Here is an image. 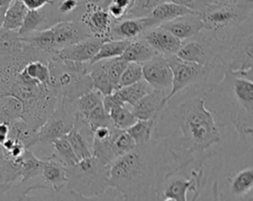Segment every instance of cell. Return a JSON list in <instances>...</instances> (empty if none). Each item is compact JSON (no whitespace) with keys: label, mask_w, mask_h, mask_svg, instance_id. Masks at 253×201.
<instances>
[{"label":"cell","mask_w":253,"mask_h":201,"mask_svg":"<svg viewBox=\"0 0 253 201\" xmlns=\"http://www.w3.org/2000/svg\"><path fill=\"white\" fill-rule=\"evenodd\" d=\"M181 170L167 141L152 137L110 165L109 185L120 192L123 201H160L164 180Z\"/></svg>","instance_id":"1"},{"label":"cell","mask_w":253,"mask_h":201,"mask_svg":"<svg viewBox=\"0 0 253 201\" xmlns=\"http://www.w3.org/2000/svg\"><path fill=\"white\" fill-rule=\"evenodd\" d=\"M159 118L168 120L181 132L176 137L162 138L179 160L182 170L190 164L195 168H203L205 161L213 156L211 148L220 142V133L204 97L187 99L173 107L166 105Z\"/></svg>","instance_id":"2"},{"label":"cell","mask_w":253,"mask_h":201,"mask_svg":"<svg viewBox=\"0 0 253 201\" xmlns=\"http://www.w3.org/2000/svg\"><path fill=\"white\" fill-rule=\"evenodd\" d=\"M25 43L22 52L0 56V96L12 95L19 99L23 103L22 119L38 130L53 112L58 97L50 85L34 81L23 71L28 61L47 57L44 52Z\"/></svg>","instance_id":"3"},{"label":"cell","mask_w":253,"mask_h":201,"mask_svg":"<svg viewBox=\"0 0 253 201\" xmlns=\"http://www.w3.org/2000/svg\"><path fill=\"white\" fill-rule=\"evenodd\" d=\"M223 79L209 92L217 96L220 108L244 142H251L253 135V83L239 78L224 67Z\"/></svg>","instance_id":"4"},{"label":"cell","mask_w":253,"mask_h":201,"mask_svg":"<svg viewBox=\"0 0 253 201\" xmlns=\"http://www.w3.org/2000/svg\"><path fill=\"white\" fill-rule=\"evenodd\" d=\"M49 85L58 99L64 98L71 102L93 89L92 81L87 73L89 63L62 60L51 55L47 60Z\"/></svg>","instance_id":"5"},{"label":"cell","mask_w":253,"mask_h":201,"mask_svg":"<svg viewBox=\"0 0 253 201\" xmlns=\"http://www.w3.org/2000/svg\"><path fill=\"white\" fill-rule=\"evenodd\" d=\"M253 8L246 6L240 0L209 4L200 13L206 32L219 40H224L235 29L252 19Z\"/></svg>","instance_id":"6"},{"label":"cell","mask_w":253,"mask_h":201,"mask_svg":"<svg viewBox=\"0 0 253 201\" xmlns=\"http://www.w3.org/2000/svg\"><path fill=\"white\" fill-rule=\"evenodd\" d=\"M110 166L99 162L93 156L66 168V190L90 197L103 193L109 185Z\"/></svg>","instance_id":"7"},{"label":"cell","mask_w":253,"mask_h":201,"mask_svg":"<svg viewBox=\"0 0 253 201\" xmlns=\"http://www.w3.org/2000/svg\"><path fill=\"white\" fill-rule=\"evenodd\" d=\"M165 59L172 72V87L165 98L166 104L184 89L206 82L214 68V65H200L182 60L175 54L167 56Z\"/></svg>","instance_id":"8"},{"label":"cell","mask_w":253,"mask_h":201,"mask_svg":"<svg viewBox=\"0 0 253 201\" xmlns=\"http://www.w3.org/2000/svg\"><path fill=\"white\" fill-rule=\"evenodd\" d=\"M221 42L211 34L202 30L196 35L182 41L175 55L182 60L200 65H214L219 58Z\"/></svg>","instance_id":"9"},{"label":"cell","mask_w":253,"mask_h":201,"mask_svg":"<svg viewBox=\"0 0 253 201\" xmlns=\"http://www.w3.org/2000/svg\"><path fill=\"white\" fill-rule=\"evenodd\" d=\"M75 113V102L59 98L51 115L37 130V145L51 146L53 140L66 135L73 127Z\"/></svg>","instance_id":"10"},{"label":"cell","mask_w":253,"mask_h":201,"mask_svg":"<svg viewBox=\"0 0 253 201\" xmlns=\"http://www.w3.org/2000/svg\"><path fill=\"white\" fill-rule=\"evenodd\" d=\"M204 168H193L191 170V177L185 178L182 175L170 174L162 183L160 189V201L163 198H173L176 201H188L187 193L189 191L194 192L198 181L203 178Z\"/></svg>","instance_id":"11"},{"label":"cell","mask_w":253,"mask_h":201,"mask_svg":"<svg viewBox=\"0 0 253 201\" xmlns=\"http://www.w3.org/2000/svg\"><path fill=\"white\" fill-rule=\"evenodd\" d=\"M142 79L152 90L169 93L172 87V72L164 56L156 54L141 64Z\"/></svg>","instance_id":"12"},{"label":"cell","mask_w":253,"mask_h":201,"mask_svg":"<svg viewBox=\"0 0 253 201\" xmlns=\"http://www.w3.org/2000/svg\"><path fill=\"white\" fill-rule=\"evenodd\" d=\"M49 29L52 34L55 52L92 36L85 25L79 20L60 21L51 25Z\"/></svg>","instance_id":"13"},{"label":"cell","mask_w":253,"mask_h":201,"mask_svg":"<svg viewBox=\"0 0 253 201\" xmlns=\"http://www.w3.org/2000/svg\"><path fill=\"white\" fill-rule=\"evenodd\" d=\"M157 26H159V24L150 16L140 18L126 17L113 22L109 39L132 40L141 37L145 32Z\"/></svg>","instance_id":"14"},{"label":"cell","mask_w":253,"mask_h":201,"mask_svg":"<svg viewBox=\"0 0 253 201\" xmlns=\"http://www.w3.org/2000/svg\"><path fill=\"white\" fill-rule=\"evenodd\" d=\"M79 21L85 25L92 36L109 40L114 21L105 8L94 4H85Z\"/></svg>","instance_id":"15"},{"label":"cell","mask_w":253,"mask_h":201,"mask_svg":"<svg viewBox=\"0 0 253 201\" xmlns=\"http://www.w3.org/2000/svg\"><path fill=\"white\" fill-rule=\"evenodd\" d=\"M104 41L105 39L90 36L84 40L61 48L53 55L62 60H69L79 63H90Z\"/></svg>","instance_id":"16"},{"label":"cell","mask_w":253,"mask_h":201,"mask_svg":"<svg viewBox=\"0 0 253 201\" xmlns=\"http://www.w3.org/2000/svg\"><path fill=\"white\" fill-rule=\"evenodd\" d=\"M168 93L159 90H151L130 107L136 119H159L164 107L167 105L165 98Z\"/></svg>","instance_id":"17"},{"label":"cell","mask_w":253,"mask_h":201,"mask_svg":"<svg viewBox=\"0 0 253 201\" xmlns=\"http://www.w3.org/2000/svg\"><path fill=\"white\" fill-rule=\"evenodd\" d=\"M141 37L151 46L156 54L164 57L176 54L182 42L171 33L159 26L149 29Z\"/></svg>","instance_id":"18"},{"label":"cell","mask_w":253,"mask_h":201,"mask_svg":"<svg viewBox=\"0 0 253 201\" xmlns=\"http://www.w3.org/2000/svg\"><path fill=\"white\" fill-rule=\"evenodd\" d=\"M159 27L171 33L181 41L196 35L204 29L201 17L197 13L178 17L174 20L160 24Z\"/></svg>","instance_id":"19"},{"label":"cell","mask_w":253,"mask_h":201,"mask_svg":"<svg viewBox=\"0 0 253 201\" xmlns=\"http://www.w3.org/2000/svg\"><path fill=\"white\" fill-rule=\"evenodd\" d=\"M42 160L43 164L41 172L42 182L48 187L49 190L54 192L62 191L67 182L66 168L58 160H56L53 155L43 158Z\"/></svg>","instance_id":"20"},{"label":"cell","mask_w":253,"mask_h":201,"mask_svg":"<svg viewBox=\"0 0 253 201\" xmlns=\"http://www.w3.org/2000/svg\"><path fill=\"white\" fill-rule=\"evenodd\" d=\"M35 190H49L42 178L36 181H17L11 183H0V201H23L25 197Z\"/></svg>","instance_id":"21"},{"label":"cell","mask_w":253,"mask_h":201,"mask_svg":"<svg viewBox=\"0 0 253 201\" xmlns=\"http://www.w3.org/2000/svg\"><path fill=\"white\" fill-rule=\"evenodd\" d=\"M48 5L40 10H28L21 28L18 30L20 36L30 34L36 31H41L50 27Z\"/></svg>","instance_id":"22"},{"label":"cell","mask_w":253,"mask_h":201,"mask_svg":"<svg viewBox=\"0 0 253 201\" xmlns=\"http://www.w3.org/2000/svg\"><path fill=\"white\" fill-rule=\"evenodd\" d=\"M154 55H156V52L151 46L142 37H138L129 41L121 57L127 63L136 62L142 64Z\"/></svg>","instance_id":"23"},{"label":"cell","mask_w":253,"mask_h":201,"mask_svg":"<svg viewBox=\"0 0 253 201\" xmlns=\"http://www.w3.org/2000/svg\"><path fill=\"white\" fill-rule=\"evenodd\" d=\"M8 137L21 142L26 149H31L37 145V130L33 129L22 118L9 124Z\"/></svg>","instance_id":"24"},{"label":"cell","mask_w":253,"mask_h":201,"mask_svg":"<svg viewBox=\"0 0 253 201\" xmlns=\"http://www.w3.org/2000/svg\"><path fill=\"white\" fill-rule=\"evenodd\" d=\"M195 12L189 10L188 8H185L181 5H178L176 3L170 2V1H164L157 5L152 12L150 13V17L153 18L159 25L171 20H174L178 17L187 15V14H193ZM198 14V13H197Z\"/></svg>","instance_id":"25"},{"label":"cell","mask_w":253,"mask_h":201,"mask_svg":"<svg viewBox=\"0 0 253 201\" xmlns=\"http://www.w3.org/2000/svg\"><path fill=\"white\" fill-rule=\"evenodd\" d=\"M87 73L92 81L93 89L100 92L103 96L109 95L115 91L114 86L112 85L108 74L105 70L102 60H99L94 63H89Z\"/></svg>","instance_id":"26"},{"label":"cell","mask_w":253,"mask_h":201,"mask_svg":"<svg viewBox=\"0 0 253 201\" xmlns=\"http://www.w3.org/2000/svg\"><path fill=\"white\" fill-rule=\"evenodd\" d=\"M151 87L144 81L140 80L134 84L121 87L114 91L120 100L128 106H132L137 100L151 91Z\"/></svg>","instance_id":"27"},{"label":"cell","mask_w":253,"mask_h":201,"mask_svg":"<svg viewBox=\"0 0 253 201\" xmlns=\"http://www.w3.org/2000/svg\"><path fill=\"white\" fill-rule=\"evenodd\" d=\"M43 160L38 158L31 149H26L21 159V180L27 182L41 177Z\"/></svg>","instance_id":"28"},{"label":"cell","mask_w":253,"mask_h":201,"mask_svg":"<svg viewBox=\"0 0 253 201\" xmlns=\"http://www.w3.org/2000/svg\"><path fill=\"white\" fill-rule=\"evenodd\" d=\"M23 103L12 95L0 96V122L10 124L22 118Z\"/></svg>","instance_id":"29"},{"label":"cell","mask_w":253,"mask_h":201,"mask_svg":"<svg viewBox=\"0 0 253 201\" xmlns=\"http://www.w3.org/2000/svg\"><path fill=\"white\" fill-rule=\"evenodd\" d=\"M27 11L28 9L21 0H14L4 12L1 28L8 31L18 32L23 24Z\"/></svg>","instance_id":"30"},{"label":"cell","mask_w":253,"mask_h":201,"mask_svg":"<svg viewBox=\"0 0 253 201\" xmlns=\"http://www.w3.org/2000/svg\"><path fill=\"white\" fill-rule=\"evenodd\" d=\"M25 44L18 32L0 28V56L18 54L23 51Z\"/></svg>","instance_id":"31"},{"label":"cell","mask_w":253,"mask_h":201,"mask_svg":"<svg viewBox=\"0 0 253 201\" xmlns=\"http://www.w3.org/2000/svg\"><path fill=\"white\" fill-rule=\"evenodd\" d=\"M158 119H137L130 127H128L126 131L131 136L136 145L144 144L148 142L153 135L154 129Z\"/></svg>","instance_id":"32"},{"label":"cell","mask_w":253,"mask_h":201,"mask_svg":"<svg viewBox=\"0 0 253 201\" xmlns=\"http://www.w3.org/2000/svg\"><path fill=\"white\" fill-rule=\"evenodd\" d=\"M51 147L53 149V153L51 155H53L54 158L65 168L71 167L79 162L65 135L53 140Z\"/></svg>","instance_id":"33"},{"label":"cell","mask_w":253,"mask_h":201,"mask_svg":"<svg viewBox=\"0 0 253 201\" xmlns=\"http://www.w3.org/2000/svg\"><path fill=\"white\" fill-rule=\"evenodd\" d=\"M129 41L130 40H117V39L105 40L101 44L97 54L90 61V64L97 62L99 60L122 56L123 52L125 51L126 47L129 43Z\"/></svg>","instance_id":"34"},{"label":"cell","mask_w":253,"mask_h":201,"mask_svg":"<svg viewBox=\"0 0 253 201\" xmlns=\"http://www.w3.org/2000/svg\"><path fill=\"white\" fill-rule=\"evenodd\" d=\"M22 69L32 80L44 85H49V70L47 61L42 59H33L28 61Z\"/></svg>","instance_id":"35"},{"label":"cell","mask_w":253,"mask_h":201,"mask_svg":"<svg viewBox=\"0 0 253 201\" xmlns=\"http://www.w3.org/2000/svg\"><path fill=\"white\" fill-rule=\"evenodd\" d=\"M108 113L112 124L121 130H126L137 120L131 112L130 107L126 104L117 106Z\"/></svg>","instance_id":"36"},{"label":"cell","mask_w":253,"mask_h":201,"mask_svg":"<svg viewBox=\"0 0 253 201\" xmlns=\"http://www.w3.org/2000/svg\"><path fill=\"white\" fill-rule=\"evenodd\" d=\"M103 95L95 89L83 94L75 100L76 113L84 117L88 112H90L94 107L103 102Z\"/></svg>","instance_id":"37"},{"label":"cell","mask_w":253,"mask_h":201,"mask_svg":"<svg viewBox=\"0 0 253 201\" xmlns=\"http://www.w3.org/2000/svg\"><path fill=\"white\" fill-rule=\"evenodd\" d=\"M136 144L134 140L126 130L117 129L112 141L113 153L116 160L133 150Z\"/></svg>","instance_id":"38"},{"label":"cell","mask_w":253,"mask_h":201,"mask_svg":"<svg viewBox=\"0 0 253 201\" xmlns=\"http://www.w3.org/2000/svg\"><path fill=\"white\" fill-rule=\"evenodd\" d=\"M102 62L108 74V77L112 85L114 86V89L117 90L119 88L121 75L125 70L126 66L127 65V62L125 59H123L121 56L109 58V59H103Z\"/></svg>","instance_id":"39"},{"label":"cell","mask_w":253,"mask_h":201,"mask_svg":"<svg viewBox=\"0 0 253 201\" xmlns=\"http://www.w3.org/2000/svg\"><path fill=\"white\" fill-rule=\"evenodd\" d=\"M80 116V115H79ZM82 117V116H81ZM92 131L101 126H110L113 125L109 116V113L106 111L103 102L94 107L90 112H88L84 117H82Z\"/></svg>","instance_id":"40"},{"label":"cell","mask_w":253,"mask_h":201,"mask_svg":"<svg viewBox=\"0 0 253 201\" xmlns=\"http://www.w3.org/2000/svg\"><path fill=\"white\" fill-rule=\"evenodd\" d=\"M140 80H143L141 64L136 62H128L121 75L119 88L134 84Z\"/></svg>","instance_id":"41"},{"label":"cell","mask_w":253,"mask_h":201,"mask_svg":"<svg viewBox=\"0 0 253 201\" xmlns=\"http://www.w3.org/2000/svg\"><path fill=\"white\" fill-rule=\"evenodd\" d=\"M167 0H134L133 6L128 11L126 17L140 18L150 15L152 10L160 3Z\"/></svg>","instance_id":"42"},{"label":"cell","mask_w":253,"mask_h":201,"mask_svg":"<svg viewBox=\"0 0 253 201\" xmlns=\"http://www.w3.org/2000/svg\"><path fill=\"white\" fill-rule=\"evenodd\" d=\"M68 192L73 201H123V197L120 194V192H118L116 189L112 187H109L107 190H105L103 193L99 195L90 197H86L69 190Z\"/></svg>","instance_id":"43"},{"label":"cell","mask_w":253,"mask_h":201,"mask_svg":"<svg viewBox=\"0 0 253 201\" xmlns=\"http://www.w3.org/2000/svg\"><path fill=\"white\" fill-rule=\"evenodd\" d=\"M178 5H181L195 13H202L205 8L210 4V0H167Z\"/></svg>","instance_id":"44"},{"label":"cell","mask_w":253,"mask_h":201,"mask_svg":"<svg viewBox=\"0 0 253 201\" xmlns=\"http://www.w3.org/2000/svg\"><path fill=\"white\" fill-rule=\"evenodd\" d=\"M28 10H40L46 5H53L55 0H21Z\"/></svg>","instance_id":"45"},{"label":"cell","mask_w":253,"mask_h":201,"mask_svg":"<svg viewBox=\"0 0 253 201\" xmlns=\"http://www.w3.org/2000/svg\"><path fill=\"white\" fill-rule=\"evenodd\" d=\"M49 192H50L49 197L35 196V195H30L29 193L24 200L26 201H63V199H61V196L59 195L60 192H54L52 190H49Z\"/></svg>","instance_id":"46"},{"label":"cell","mask_w":253,"mask_h":201,"mask_svg":"<svg viewBox=\"0 0 253 201\" xmlns=\"http://www.w3.org/2000/svg\"><path fill=\"white\" fill-rule=\"evenodd\" d=\"M9 134V124L0 122V145L8 138Z\"/></svg>","instance_id":"47"},{"label":"cell","mask_w":253,"mask_h":201,"mask_svg":"<svg viewBox=\"0 0 253 201\" xmlns=\"http://www.w3.org/2000/svg\"><path fill=\"white\" fill-rule=\"evenodd\" d=\"M204 184H205V176H204L203 178H201V179L198 181L197 187H196L195 191L193 192V193H194V195H193V197H192L191 201H197V200H198V198L200 197V195H201V192H202V190H203Z\"/></svg>","instance_id":"48"},{"label":"cell","mask_w":253,"mask_h":201,"mask_svg":"<svg viewBox=\"0 0 253 201\" xmlns=\"http://www.w3.org/2000/svg\"><path fill=\"white\" fill-rule=\"evenodd\" d=\"M212 197H213V200H212V201H222V200L220 199L219 185H218V183H217L216 181L212 184Z\"/></svg>","instance_id":"49"},{"label":"cell","mask_w":253,"mask_h":201,"mask_svg":"<svg viewBox=\"0 0 253 201\" xmlns=\"http://www.w3.org/2000/svg\"><path fill=\"white\" fill-rule=\"evenodd\" d=\"M84 5L85 4H94L98 6H102L104 3V0H80Z\"/></svg>","instance_id":"50"},{"label":"cell","mask_w":253,"mask_h":201,"mask_svg":"<svg viewBox=\"0 0 253 201\" xmlns=\"http://www.w3.org/2000/svg\"><path fill=\"white\" fill-rule=\"evenodd\" d=\"M14 0H0V8L6 10Z\"/></svg>","instance_id":"51"},{"label":"cell","mask_w":253,"mask_h":201,"mask_svg":"<svg viewBox=\"0 0 253 201\" xmlns=\"http://www.w3.org/2000/svg\"><path fill=\"white\" fill-rule=\"evenodd\" d=\"M236 0H210V4H215V3H223V2H233Z\"/></svg>","instance_id":"52"},{"label":"cell","mask_w":253,"mask_h":201,"mask_svg":"<svg viewBox=\"0 0 253 201\" xmlns=\"http://www.w3.org/2000/svg\"><path fill=\"white\" fill-rule=\"evenodd\" d=\"M4 12H5V10H4V9H1V8H0V28H1V26H2V22H3Z\"/></svg>","instance_id":"53"},{"label":"cell","mask_w":253,"mask_h":201,"mask_svg":"<svg viewBox=\"0 0 253 201\" xmlns=\"http://www.w3.org/2000/svg\"><path fill=\"white\" fill-rule=\"evenodd\" d=\"M161 201H176V200L173 198H163Z\"/></svg>","instance_id":"54"},{"label":"cell","mask_w":253,"mask_h":201,"mask_svg":"<svg viewBox=\"0 0 253 201\" xmlns=\"http://www.w3.org/2000/svg\"><path fill=\"white\" fill-rule=\"evenodd\" d=\"M23 201H26V200H23Z\"/></svg>","instance_id":"55"}]
</instances>
